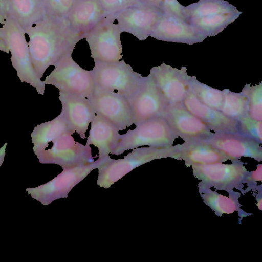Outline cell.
<instances>
[{"label": "cell", "mask_w": 262, "mask_h": 262, "mask_svg": "<svg viewBox=\"0 0 262 262\" xmlns=\"http://www.w3.org/2000/svg\"><path fill=\"white\" fill-rule=\"evenodd\" d=\"M145 4L158 7L162 10L163 0H140ZM163 11V10H162Z\"/></svg>", "instance_id": "cell-34"}, {"label": "cell", "mask_w": 262, "mask_h": 262, "mask_svg": "<svg viewBox=\"0 0 262 262\" xmlns=\"http://www.w3.org/2000/svg\"><path fill=\"white\" fill-rule=\"evenodd\" d=\"M189 89L201 103L221 111L224 98L222 91L200 82L193 76H190Z\"/></svg>", "instance_id": "cell-27"}, {"label": "cell", "mask_w": 262, "mask_h": 262, "mask_svg": "<svg viewBox=\"0 0 262 262\" xmlns=\"http://www.w3.org/2000/svg\"><path fill=\"white\" fill-rule=\"evenodd\" d=\"M91 123L86 144L93 145L98 148V159H111L109 155L118 140L119 130L112 122L98 114L95 113Z\"/></svg>", "instance_id": "cell-22"}, {"label": "cell", "mask_w": 262, "mask_h": 262, "mask_svg": "<svg viewBox=\"0 0 262 262\" xmlns=\"http://www.w3.org/2000/svg\"><path fill=\"white\" fill-rule=\"evenodd\" d=\"M242 92L247 99L248 114L254 119L262 121V82L255 85L247 84Z\"/></svg>", "instance_id": "cell-29"}, {"label": "cell", "mask_w": 262, "mask_h": 262, "mask_svg": "<svg viewBox=\"0 0 262 262\" xmlns=\"http://www.w3.org/2000/svg\"><path fill=\"white\" fill-rule=\"evenodd\" d=\"M136 126L119 135L111 154L118 156L125 150L144 145L169 147L178 138L163 116L149 119Z\"/></svg>", "instance_id": "cell-4"}, {"label": "cell", "mask_w": 262, "mask_h": 262, "mask_svg": "<svg viewBox=\"0 0 262 262\" xmlns=\"http://www.w3.org/2000/svg\"><path fill=\"white\" fill-rule=\"evenodd\" d=\"M0 32L11 52V61L21 82H25L43 95L46 83L33 66L24 29L11 15L0 25Z\"/></svg>", "instance_id": "cell-2"}, {"label": "cell", "mask_w": 262, "mask_h": 262, "mask_svg": "<svg viewBox=\"0 0 262 262\" xmlns=\"http://www.w3.org/2000/svg\"><path fill=\"white\" fill-rule=\"evenodd\" d=\"M61 112L69 130L85 139L88 129L95 113L87 98L76 94L59 91Z\"/></svg>", "instance_id": "cell-18"}, {"label": "cell", "mask_w": 262, "mask_h": 262, "mask_svg": "<svg viewBox=\"0 0 262 262\" xmlns=\"http://www.w3.org/2000/svg\"><path fill=\"white\" fill-rule=\"evenodd\" d=\"M69 130L62 113L51 121L37 125L31 134L36 156L46 149L50 142Z\"/></svg>", "instance_id": "cell-25"}, {"label": "cell", "mask_w": 262, "mask_h": 262, "mask_svg": "<svg viewBox=\"0 0 262 262\" xmlns=\"http://www.w3.org/2000/svg\"><path fill=\"white\" fill-rule=\"evenodd\" d=\"M107 15L98 0H76L66 19L74 31L84 36Z\"/></svg>", "instance_id": "cell-23"}, {"label": "cell", "mask_w": 262, "mask_h": 262, "mask_svg": "<svg viewBox=\"0 0 262 262\" xmlns=\"http://www.w3.org/2000/svg\"><path fill=\"white\" fill-rule=\"evenodd\" d=\"M9 15L23 28L47 15L43 0H8Z\"/></svg>", "instance_id": "cell-26"}, {"label": "cell", "mask_w": 262, "mask_h": 262, "mask_svg": "<svg viewBox=\"0 0 262 262\" xmlns=\"http://www.w3.org/2000/svg\"><path fill=\"white\" fill-rule=\"evenodd\" d=\"M184 8L185 7L181 5L177 0H163L162 10L164 13L173 14L184 19Z\"/></svg>", "instance_id": "cell-33"}, {"label": "cell", "mask_w": 262, "mask_h": 262, "mask_svg": "<svg viewBox=\"0 0 262 262\" xmlns=\"http://www.w3.org/2000/svg\"><path fill=\"white\" fill-rule=\"evenodd\" d=\"M176 145L169 147L136 148L123 159H111L98 168L97 184L108 188L116 182L136 168L154 160L172 158Z\"/></svg>", "instance_id": "cell-5"}, {"label": "cell", "mask_w": 262, "mask_h": 262, "mask_svg": "<svg viewBox=\"0 0 262 262\" xmlns=\"http://www.w3.org/2000/svg\"><path fill=\"white\" fill-rule=\"evenodd\" d=\"M87 98L95 113L107 119L119 131L133 124L132 110L124 95L95 85L92 93Z\"/></svg>", "instance_id": "cell-12"}, {"label": "cell", "mask_w": 262, "mask_h": 262, "mask_svg": "<svg viewBox=\"0 0 262 262\" xmlns=\"http://www.w3.org/2000/svg\"><path fill=\"white\" fill-rule=\"evenodd\" d=\"M237 121L238 133L262 144V121L254 119L248 114Z\"/></svg>", "instance_id": "cell-30"}, {"label": "cell", "mask_w": 262, "mask_h": 262, "mask_svg": "<svg viewBox=\"0 0 262 262\" xmlns=\"http://www.w3.org/2000/svg\"><path fill=\"white\" fill-rule=\"evenodd\" d=\"M47 15L58 19L66 18L76 0H43Z\"/></svg>", "instance_id": "cell-31"}, {"label": "cell", "mask_w": 262, "mask_h": 262, "mask_svg": "<svg viewBox=\"0 0 262 262\" xmlns=\"http://www.w3.org/2000/svg\"><path fill=\"white\" fill-rule=\"evenodd\" d=\"M183 103L192 114L201 120L213 133L237 132V121L221 111L201 103L189 90Z\"/></svg>", "instance_id": "cell-21"}, {"label": "cell", "mask_w": 262, "mask_h": 262, "mask_svg": "<svg viewBox=\"0 0 262 262\" xmlns=\"http://www.w3.org/2000/svg\"><path fill=\"white\" fill-rule=\"evenodd\" d=\"M150 36L159 40L190 45L207 38L184 19L165 13L157 22Z\"/></svg>", "instance_id": "cell-19"}, {"label": "cell", "mask_w": 262, "mask_h": 262, "mask_svg": "<svg viewBox=\"0 0 262 262\" xmlns=\"http://www.w3.org/2000/svg\"><path fill=\"white\" fill-rule=\"evenodd\" d=\"M92 70L95 85L117 92L127 99L133 95L145 77L133 71L124 60L115 62L94 60Z\"/></svg>", "instance_id": "cell-7"}, {"label": "cell", "mask_w": 262, "mask_h": 262, "mask_svg": "<svg viewBox=\"0 0 262 262\" xmlns=\"http://www.w3.org/2000/svg\"><path fill=\"white\" fill-rule=\"evenodd\" d=\"M164 12L147 5L133 6L111 15L122 32H127L139 40H145L151 33Z\"/></svg>", "instance_id": "cell-13"}, {"label": "cell", "mask_w": 262, "mask_h": 262, "mask_svg": "<svg viewBox=\"0 0 262 262\" xmlns=\"http://www.w3.org/2000/svg\"><path fill=\"white\" fill-rule=\"evenodd\" d=\"M24 29L31 61L40 78L50 66L72 54L77 42L84 38L71 28L66 18L47 15Z\"/></svg>", "instance_id": "cell-1"}, {"label": "cell", "mask_w": 262, "mask_h": 262, "mask_svg": "<svg viewBox=\"0 0 262 262\" xmlns=\"http://www.w3.org/2000/svg\"><path fill=\"white\" fill-rule=\"evenodd\" d=\"M205 140L231 161L242 157L262 161L261 144L239 133H212Z\"/></svg>", "instance_id": "cell-16"}, {"label": "cell", "mask_w": 262, "mask_h": 262, "mask_svg": "<svg viewBox=\"0 0 262 262\" xmlns=\"http://www.w3.org/2000/svg\"><path fill=\"white\" fill-rule=\"evenodd\" d=\"M162 116L177 137L184 141L205 139L212 134L205 123L190 113L183 103L167 105Z\"/></svg>", "instance_id": "cell-17"}, {"label": "cell", "mask_w": 262, "mask_h": 262, "mask_svg": "<svg viewBox=\"0 0 262 262\" xmlns=\"http://www.w3.org/2000/svg\"><path fill=\"white\" fill-rule=\"evenodd\" d=\"M199 191L203 202L208 206L215 213L220 217L223 214H230L235 211L238 212V215L243 218L250 215L251 214L244 211L241 208L238 198L241 193L232 191L229 193V196L219 194L213 191L211 188L199 183Z\"/></svg>", "instance_id": "cell-24"}, {"label": "cell", "mask_w": 262, "mask_h": 262, "mask_svg": "<svg viewBox=\"0 0 262 262\" xmlns=\"http://www.w3.org/2000/svg\"><path fill=\"white\" fill-rule=\"evenodd\" d=\"M171 158L184 161L187 167L230 160L205 139L184 141L182 144L176 145V150Z\"/></svg>", "instance_id": "cell-20"}, {"label": "cell", "mask_w": 262, "mask_h": 262, "mask_svg": "<svg viewBox=\"0 0 262 262\" xmlns=\"http://www.w3.org/2000/svg\"><path fill=\"white\" fill-rule=\"evenodd\" d=\"M127 100L130 105L134 124L162 116L167 105L163 95L149 74L136 92Z\"/></svg>", "instance_id": "cell-14"}, {"label": "cell", "mask_w": 262, "mask_h": 262, "mask_svg": "<svg viewBox=\"0 0 262 262\" xmlns=\"http://www.w3.org/2000/svg\"><path fill=\"white\" fill-rule=\"evenodd\" d=\"M241 14L223 0H200L184 9L185 20L206 37L222 32Z\"/></svg>", "instance_id": "cell-3"}, {"label": "cell", "mask_w": 262, "mask_h": 262, "mask_svg": "<svg viewBox=\"0 0 262 262\" xmlns=\"http://www.w3.org/2000/svg\"><path fill=\"white\" fill-rule=\"evenodd\" d=\"M107 15H112L126 8L145 4L140 0H98Z\"/></svg>", "instance_id": "cell-32"}, {"label": "cell", "mask_w": 262, "mask_h": 262, "mask_svg": "<svg viewBox=\"0 0 262 262\" xmlns=\"http://www.w3.org/2000/svg\"><path fill=\"white\" fill-rule=\"evenodd\" d=\"M0 51L5 52L7 53H9V49L8 48L7 45L5 42V39H4L2 35L0 32Z\"/></svg>", "instance_id": "cell-36"}, {"label": "cell", "mask_w": 262, "mask_h": 262, "mask_svg": "<svg viewBox=\"0 0 262 262\" xmlns=\"http://www.w3.org/2000/svg\"><path fill=\"white\" fill-rule=\"evenodd\" d=\"M108 160L98 159L88 164L63 169L60 173L48 183L35 188H27L26 191L42 205H49L56 199L67 198L71 190L93 170Z\"/></svg>", "instance_id": "cell-10"}, {"label": "cell", "mask_w": 262, "mask_h": 262, "mask_svg": "<svg viewBox=\"0 0 262 262\" xmlns=\"http://www.w3.org/2000/svg\"><path fill=\"white\" fill-rule=\"evenodd\" d=\"M0 11L6 15H9V7L8 0H0Z\"/></svg>", "instance_id": "cell-35"}, {"label": "cell", "mask_w": 262, "mask_h": 262, "mask_svg": "<svg viewBox=\"0 0 262 262\" xmlns=\"http://www.w3.org/2000/svg\"><path fill=\"white\" fill-rule=\"evenodd\" d=\"M7 16L8 15L4 14L0 11V25L2 24L5 21Z\"/></svg>", "instance_id": "cell-37"}, {"label": "cell", "mask_w": 262, "mask_h": 262, "mask_svg": "<svg viewBox=\"0 0 262 262\" xmlns=\"http://www.w3.org/2000/svg\"><path fill=\"white\" fill-rule=\"evenodd\" d=\"M230 164L217 162L191 166L193 175L200 184L228 193L234 189L242 191L249 172L239 160H232Z\"/></svg>", "instance_id": "cell-6"}, {"label": "cell", "mask_w": 262, "mask_h": 262, "mask_svg": "<svg viewBox=\"0 0 262 262\" xmlns=\"http://www.w3.org/2000/svg\"><path fill=\"white\" fill-rule=\"evenodd\" d=\"M120 27L111 15H107L84 36L94 60L115 62L122 58Z\"/></svg>", "instance_id": "cell-8"}, {"label": "cell", "mask_w": 262, "mask_h": 262, "mask_svg": "<svg viewBox=\"0 0 262 262\" xmlns=\"http://www.w3.org/2000/svg\"><path fill=\"white\" fill-rule=\"evenodd\" d=\"M222 92L224 98L221 111L224 115L237 121L248 114L247 99L242 92H233L225 89Z\"/></svg>", "instance_id": "cell-28"}, {"label": "cell", "mask_w": 262, "mask_h": 262, "mask_svg": "<svg viewBox=\"0 0 262 262\" xmlns=\"http://www.w3.org/2000/svg\"><path fill=\"white\" fill-rule=\"evenodd\" d=\"M69 130L53 141L51 148L36 155L40 163L59 165L62 169L91 163L95 157L92 155L90 145L75 141Z\"/></svg>", "instance_id": "cell-11"}, {"label": "cell", "mask_w": 262, "mask_h": 262, "mask_svg": "<svg viewBox=\"0 0 262 262\" xmlns=\"http://www.w3.org/2000/svg\"><path fill=\"white\" fill-rule=\"evenodd\" d=\"M54 67L45 78L46 84L86 98L91 95L95 87L92 71L80 67L72 58V54L66 55Z\"/></svg>", "instance_id": "cell-9"}, {"label": "cell", "mask_w": 262, "mask_h": 262, "mask_svg": "<svg viewBox=\"0 0 262 262\" xmlns=\"http://www.w3.org/2000/svg\"><path fill=\"white\" fill-rule=\"evenodd\" d=\"M185 67L181 69L166 63L152 67L150 75L167 105L183 103L189 91L190 75Z\"/></svg>", "instance_id": "cell-15"}]
</instances>
